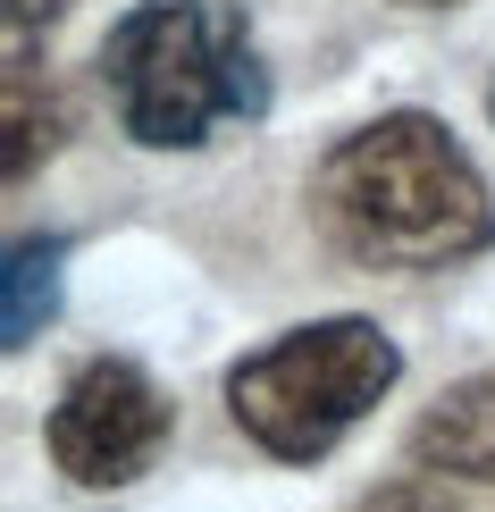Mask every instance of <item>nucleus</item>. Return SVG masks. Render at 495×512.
Segmentation results:
<instances>
[{"mask_svg":"<svg viewBox=\"0 0 495 512\" xmlns=\"http://www.w3.org/2000/svg\"><path fill=\"white\" fill-rule=\"evenodd\" d=\"M51 143H59V110L34 118V76L17 68L9 76V185H26L34 160H51Z\"/></svg>","mask_w":495,"mask_h":512,"instance_id":"obj_7","label":"nucleus"},{"mask_svg":"<svg viewBox=\"0 0 495 512\" xmlns=\"http://www.w3.org/2000/svg\"><path fill=\"white\" fill-rule=\"evenodd\" d=\"M361 512H445V504L428 496V487H386V496H370Z\"/></svg>","mask_w":495,"mask_h":512,"instance_id":"obj_8","label":"nucleus"},{"mask_svg":"<svg viewBox=\"0 0 495 512\" xmlns=\"http://www.w3.org/2000/svg\"><path fill=\"white\" fill-rule=\"evenodd\" d=\"M403 378V353L378 319H311L227 370V412L261 454L319 462L344 429L378 412V395Z\"/></svg>","mask_w":495,"mask_h":512,"instance_id":"obj_3","label":"nucleus"},{"mask_svg":"<svg viewBox=\"0 0 495 512\" xmlns=\"http://www.w3.org/2000/svg\"><path fill=\"white\" fill-rule=\"evenodd\" d=\"M412 462L445 479H495V370L428 403V420L412 429Z\"/></svg>","mask_w":495,"mask_h":512,"instance_id":"obj_5","label":"nucleus"},{"mask_svg":"<svg viewBox=\"0 0 495 512\" xmlns=\"http://www.w3.org/2000/svg\"><path fill=\"white\" fill-rule=\"evenodd\" d=\"M101 84L143 152H193L219 118H261L269 76L244 17L219 0H135L101 42Z\"/></svg>","mask_w":495,"mask_h":512,"instance_id":"obj_2","label":"nucleus"},{"mask_svg":"<svg viewBox=\"0 0 495 512\" xmlns=\"http://www.w3.org/2000/svg\"><path fill=\"white\" fill-rule=\"evenodd\" d=\"M59 269H68V244L59 236H26L9 244V269H0V286H9V303H0V345H34L42 328H51L59 311Z\"/></svg>","mask_w":495,"mask_h":512,"instance_id":"obj_6","label":"nucleus"},{"mask_svg":"<svg viewBox=\"0 0 495 512\" xmlns=\"http://www.w3.org/2000/svg\"><path fill=\"white\" fill-rule=\"evenodd\" d=\"M403 9H454V0H403Z\"/></svg>","mask_w":495,"mask_h":512,"instance_id":"obj_10","label":"nucleus"},{"mask_svg":"<svg viewBox=\"0 0 495 512\" xmlns=\"http://www.w3.org/2000/svg\"><path fill=\"white\" fill-rule=\"evenodd\" d=\"M311 202L361 269L428 277V269L479 261L495 244V202L479 168L454 143V126H437L428 110H386L370 126H353L319 160Z\"/></svg>","mask_w":495,"mask_h":512,"instance_id":"obj_1","label":"nucleus"},{"mask_svg":"<svg viewBox=\"0 0 495 512\" xmlns=\"http://www.w3.org/2000/svg\"><path fill=\"white\" fill-rule=\"evenodd\" d=\"M168 429H177V403H168L152 378L126 353H101L59 387L51 403V462L76 487H135L160 462Z\"/></svg>","mask_w":495,"mask_h":512,"instance_id":"obj_4","label":"nucleus"},{"mask_svg":"<svg viewBox=\"0 0 495 512\" xmlns=\"http://www.w3.org/2000/svg\"><path fill=\"white\" fill-rule=\"evenodd\" d=\"M59 9H68V0H9V26H17V34H26V26H34V17H59Z\"/></svg>","mask_w":495,"mask_h":512,"instance_id":"obj_9","label":"nucleus"},{"mask_svg":"<svg viewBox=\"0 0 495 512\" xmlns=\"http://www.w3.org/2000/svg\"><path fill=\"white\" fill-rule=\"evenodd\" d=\"M487 118H495V84H487Z\"/></svg>","mask_w":495,"mask_h":512,"instance_id":"obj_11","label":"nucleus"}]
</instances>
